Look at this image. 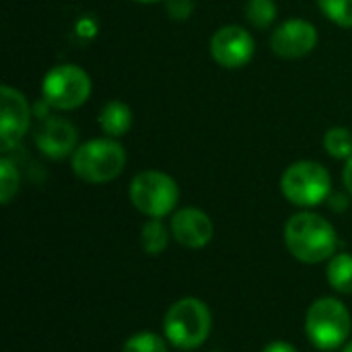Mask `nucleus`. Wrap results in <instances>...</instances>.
Masks as SVG:
<instances>
[{"label":"nucleus","instance_id":"f257e3e1","mask_svg":"<svg viewBox=\"0 0 352 352\" xmlns=\"http://www.w3.org/2000/svg\"><path fill=\"white\" fill-rule=\"evenodd\" d=\"M285 243L295 260L303 264H322L336 254L338 235L328 219L311 210H301L287 221Z\"/></svg>","mask_w":352,"mask_h":352},{"label":"nucleus","instance_id":"f03ea898","mask_svg":"<svg viewBox=\"0 0 352 352\" xmlns=\"http://www.w3.org/2000/svg\"><path fill=\"white\" fill-rule=\"evenodd\" d=\"M212 330V314L210 307L196 297H184L175 301L163 320V332L167 342H171L179 351H196L200 349Z\"/></svg>","mask_w":352,"mask_h":352},{"label":"nucleus","instance_id":"7ed1b4c3","mask_svg":"<svg viewBox=\"0 0 352 352\" xmlns=\"http://www.w3.org/2000/svg\"><path fill=\"white\" fill-rule=\"evenodd\" d=\"M351 326V311L336 297H322L314 301L305 314V334L318 351L342 349L349 342Z\"/></svg>","mask_w":352,"mask_h":352},{"label":"nucleus","instance_id":"20e7f679","mask_svg":"<svg viewBox=\"0 0 352 352\" xmlns=\"http://www.w3.org/2000/svg\"><path fill=\"white\" fill-rule=\"evenodd\" d=\"M126 151L118 138H93L72 155V171L85 184H109L122 175Z\"/></svg>","mask_w":352,"mask_h":352},{"label":"nucleus","instance_id":"39448f33","mask_svg":"<svg viewBox=\"0 0 352 352\" xmlns=\"http://www.w3.org/2000/svg\"><path fill=\"white\" fill-rule=\"evenodd\" d=\"M280 192L299 208L320 206L332 194L330 171L318 161H297L285 169L280 177Z\"/></svg>","mask_w":352,"mask_h":352},{"label":"nucleus","instance_id":"423d86ee","mask_svg":"<svg viewBox=\"0 0 352 352\" xmlns=\"http://www.w3.org/2000/svg\"><path fill=\"white\" fill-rule=\"evenodd\" d=\"M132 206L146 219H165L173 214L179 202V188L175 179L163 171H140L128 190Z\"/></svg>","mask_w":352,"mask_h":352},{"label":"nucleus","instance_id":"0eeeda50","mask_svg":"<svg viewBox=\"0 0 352 352\" xmlns=\"http://www.w3.org/2000/svg\"><path fill=\"white\" fill-rule=\"evenodd\" d=\"M93 85L89 74L76 64H58L45 72L41 82L43 101L58 111H72L87 103Z\"/></svg>","mask_w":352,"mask_h":352},{"label":"nucleus","instance_id":"6e6552de","mask_svg":"<svg viewBox=\"0 0 352 352\" xmlns=\"http://www.w3.org/2000/svg\"><path fill=\"white\" fill-rule=\"evenodd\" d=\"M31 126V105L27 97L10 87H0V151H12L29 132Z\"/></svg>","mask_w":352,"mask_h":352},{"label":"nucleus","instance_id":"1a4fd4ad","mask_svg":"<svg viewBox=\"0 0 352 352\" xmlns=\"http://www.w3.org/2000/svg\"><path fill=\"white\" fill-rule=\"evenodd\" d=\"M256 52V41L241 25H225L210 37L212 60L229 70L243 68L252 62Z\"/></svg>","mask_w":352,"mask_h":352},{"label":"nucleus","instance_id":"9d476101","mask_svg":"<svg viewBox=\"0 0 352 352\" xmlns=\"http://www.w3.org/2000/svg\"><path fill=\"white\" fill-rule=\"evenodd\" d=\"M318 45V29L305 19H289L270 35V47L278 58L297 60L311 54Z\"/></svg>","mask_w":352,"mask_h":352},{"label":"nucleus","instance_id":"9b49d317","mask_svg":"<svg viewBox=\"0 0 352 352\" xmlns=\"http://www.w3.org/2000/svg\"><path fill=\"white\" fill-rule=\"evenodd\" d=\"M169 229L173 239L188 250H202L214 237L212 219L196 206H184L175 210Z\"/></svg>","mask_w":352,"mask_h":352},{"label":"nucleus","instance_id":"f8f14e48","mask_svg":"<svg viewBox=\"0 0 352 352\" xmlns=\"http://www.w3.org/2000/svg\"><path fill=\"white\" fill-rule=\"evenodd\" d=\"M78 132L72 122L64 118H45L35 130V146L50 159H64L74 155Z\"/></svg>","mask_w":352,"mask_h":352},{"label":"nucleus","instance_id":"ddd939ff","mask_svg":"<svg viewBox=\"0 0 352 352\" xmlns=\"http://www.w3.org/2000/svg\"><path fill=\"white\" fill-rule=\"evenodd\" d=\"M101 130L105 136L109 138H120L124 136L130 126H132V109L128 103L120 101V99H113V101H107L97 118Z\"/></svg>","mask_w":352,"mask_h":352},{"label":"nucleus","instance_id":"4468645a","mask_svg":"<svg viewBox=\"0 0 352 352\" xmlns=\"http://www.w3.org/2000/svg\"><path fill=\"white\" fill-rule=\"evenodd\" d=\"M171 229L163 223V219H148L140 229V245L146 256H161L169 248Z\"/></svg>","mask_w":352,"mask_h":352},{"label":"nucleus","instance_id":"2eb2a0df","mask_svg":"<svg viewBox=\"0 0 352 352\" xmlns=\"http://www.w3.org/2000/svg\"><path fill=\"white\" fill-rule=\"evenodd\" d=\"M326 278L340 295H352V254H334L328 260Z\"/></svg>","mask_w":352,"mask_h":352},{"label":"nucleus","instance_id":"dca6fc26","mask_svg":"<svg viewBox=\"0 0 352 352\" xmlns=\"http://www.w3.org/2000/svg\"><path fill=\"white\" fill-rule=\"evenodd\" d=\"M324 148L330 157L338 161H349L352 157V132L344 126H334L324 134Z\"/></svg>","mask_w":352,"mask_h":352},{"label":"nucleus","instance_id":"f3484780","mask_svg":"<svg viewBox=\"0 0 352 352\" xmlns=\"http://www.w3.org/2000/svg\"><path fill=\"white\" fill-rule=\"evenodd\" d=\"M278 8L274 0H248L245 4V19L256 29H268L276 21Z\"/></svg>","mask_w":352,"mask_h":352},{"label":"nucleus","instance_id":"a211bd4d","mask_svg":"<svg viewBox=\"0 0 352 352\" xmlns=\"http://www.w3.org/2000/svg\"><path fill=\"white\" fill-rule=\"evenodd\" d=\"M19 186H21V175H19L16 165L10 159L2 157L0 159V202L4 206L10 204V200L16 196Z\"/></svg>","mask_w":352,"mask_h":352},{"label":"nucleus","instance_id":"6ab92c4d","mask_svg":"<svg viewBox=\"0 0 352 352\" xmlns=\"http://www.w3.org/2000/svg\"><path fill=\"white\" fill-rule=\"evenodd\" d=\"M122 352H169L163 336L155 332H136L126 342Z\"/></svg>","mask_w":352,"mask_h":352},{"label":"nucleus","instance_id":"aec40b11","mask_svg":"<svg viewBox=\"0 0 352 352\" xmlns=\"http://www.w3.org/2000/svg\"><path fill=\"white\" fill-rule=\"evenodd\" d=\"M320 10L338 27H352V0H318Z\"/></svg>","mask_w":352,"mask_h":352},{"label":"nucleus","instance_id":"412c9836","mask_svg":"<svg viewBox=\"0 0 352 352\" xmlns=\"http://www.w3.org/2000/svg\"><path fill=\"white\" fill-rule=\"evenodd\" d=\"M165 8L173 21H188L194 10V2L192 0H165Z\"/></svg>","mask_w":352,"mask_h":352},{"label":"nucleus","instance_id":"4be33fe9","mask_svg":"<svg viewBox=\"0 0 352 352\" xmlns=\"http://www.w3.org/2000/svg\"><path fill=\"white\" fill-rule=\"evenodd\" d=\"M262 352H299L293 344H289V342H285V340H274V342H270V344H266Z\"/></svg>","mask_w":352,"mask_h":352},{"label":"nucleus","instance_id":"5701e85b","mask_svg":"<svg viewBox=\"0 0 352 352\" xmlns=\"http://www.w3.org/2000/svg\"><path fill=\"white\" fill-rule=\"evenodd\" d=\"M342 184H344L346 192L352 196V157L346 161V165L342 169Z\"/></svg>","mask_w":352,"mask_h":352},{"label":"nucleus","instance_id":"b1692460","mask_svg":"<svg viewBox=\"0 0 352 352\" xmlns=\"http://www.w3.org/2000/svg\"><path fill=\"white\" fill-rule=\"evenodd\" d=\"M134 2H140V4H155V2H165V0H134Z\"/></svg>","mask_w":352,"mask_h":352},{"label":"nucleus","instance_id":"393cba45","mask_svg":"<svg viewBox=\"0 0 352 352\" xmlns=\"http://www.w3.org/2000/svg\"><path fill=\"white\" fill-rule=\"evenodd\" d=\"M340 352H352V340H349V342H346V344L342 346V351H340Z\"/></svg>","mask_w":352,"mask_h":352}]
</instances>
